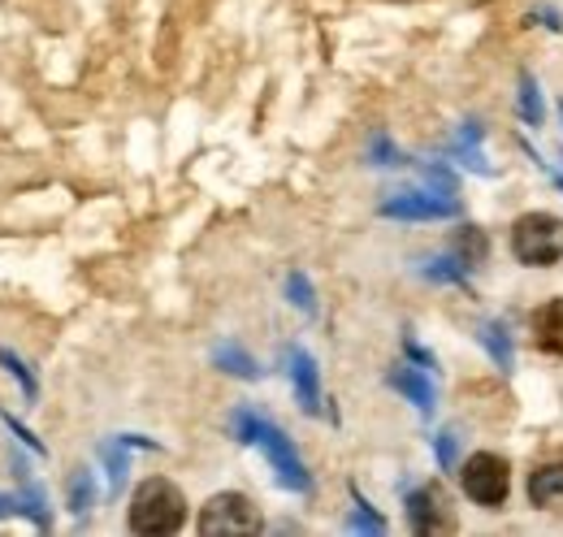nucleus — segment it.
<instances>
[{
	"label": "nucleus",
	"instance_id": "obj_1",
	"mask_svg": "<svg viewBox=\"0 0 563 537\" xmlns=\"http://www.w3.org/2000/svg\"><path fill=\"white\" fill-rule=\"evenodd\" d=\"M230 429H234L239 442H256V447L269 456V464H274V472H278V481L286 485V490H295V494H308V490H312V476H308V469H303L299 451L290 447V438L282 434L278 425H269L265 416L239 407V412L230 416Z\"/></svg>",
	"mask_w": 563,
	"mask_h": 537
},
{
	"label": "nucleus",
	"instance_id": "obj_2",
	"mask_svg": "<svg viewBox=\"0 0 563 537\" xmlns=\"http://www.w3.org/2000/svg\"><path fill=\"white\" fill-rule=\"evenodd\" d=\"M187 520V498L174 481L165 476H147L135 498H131V529L143 537H165V534H178Z\"/></svg>",
	"mask_w": 563,
	"mask_h": 537
},
{
	"label": "nucleus",
	"instance_id": "obj_3",
	"mask_svg": "<svg viewBox=\"0 0 563 537\" xmlns=\"http://www.w3.org/2000/svg\"><path fill=\"white\" fill-rule=\"evenodd\" d=\"M511 256L529 268H551L563 256V217L555 212H525L511 226Z\"/></svg>",
	"mask_w": 563,
	"mask_h": 537
},
{
	"label": "nucleus",
	"instance_id": "obj_4",
	"mask_svg": "<svg viewBox=\"0 0 563 537\" xmlns=\"http://www.w3.org/2000/svg\"><path fill=\"white\" fill-rule=\"evenodd\" d=\"M200 534L205 537H247V534H261V512L247 494H217L205 503L200 512Z\"/></svg>",
	"mask_w": 563,
	"mask_h": 537
},
{
	"label": "nucleus",
	"instance_id": "obj_5",
	"mask_svg": "<svg viewBox=\"0 0 563 537\" xmlns=\"http://www.w3.org/2000/svg\"><path fill=\"white\" fill-rule=\"evenodd\" d=\"M460 481H464V494H468L473 503H482V507H503L507 494H511V469H507V460L494 456V451L468 456L464 469H460Z\"/></svg>",
	"mask_w": 563,
	"mask_h": 537
},
{
	"label": "nucleus",
	"instance_id": "obj_6",
	"mask_svg": "<svg viewBox=\"0 0 563 537\" xmlns=\"http://www.w3.org/2000/svg\"><path fill=\"white\" fill-rule=\"evenodd\" d=\"M382 217H395V221H446V217H460V200L455 196H438V191H404V196H390L382 200Z\"/></svg>",
	"mask_w": 563,
	"mask_h": 537
},
{
	"label": "nucleus",
	"instance_id": "obj_7",
	"mask_svg": "<svg viewBox=\"0 0 563 537\" xmlns=\"http://www.w3.org/2000/svg\"><path fill=\"white\" fill-rule=\"evenodd\" d=\"M408 520L417 534H451L455 529V516H451V503L438 485H421L408 494Z\"/></svg>",
	"mask_w": 563,
	"mask_h": 537
},
{
	"label": "nucleus",
	"instance_id": "obj_8",
	"mask_svg": "<svg viewBox=\"0 0 563 537\" xmlns=\"http://www.w3.org/2000/svg\"><path fill=\"white\" fill-rule=\"evenodd\" d=\"M286 364H290V382H295V399L308 416L321 412V377H317V360L303 351V347H290L286 351Z\"/></svg>",
	"mask_w": 563,
	"mask_h": 537
},
{
	"label": "nucleus",
	"instance_id": "obj_9",
	"mask_svg": "<svg viewBox=\"0 0 563 537\" xmlns=\"http://www.w3.org/2000/svg\"><path fill=\"white\" fill-rule=\"evenodd\" d=\"M533 342L547 355H563V299H547L533 313Z\"/></svg>",
	"mask_w": 563,
	"mask_h": 537
},
{
	"label": "nucleus",
	"instance_id": "obj_10",
	"mask_svg": "<svg viewBox=\"0 0 563 537\" xmlns=\"http://www.w3.org/2000/svg\"><path fill=\"white\" fill-rule=\"evenodd\" d=\"M390 386L399 391V395H408V399L417 403L421 412L433 407V382L424 377V369H412V364H399L395 373H390Z\"/></svg>",
	"mask_w": 563,
	"mask_h": 537
},
{
	"label": "nucleus",
	"instance_id": "obj_11",
	"mask_svg": "<svg viewBox=\"0 0 563 537\" xmlns=\"http://www.w3.org/2000/svg\"><path fill=\"white\" fill-rule=\"evenodd\" d=\"M529 498H533V507H551L555 498H563V460L560 464H542L529 476Z\"/></svg>",
	"mask_w": 563,
	"mask_h": 537
},
{
	"label": "nucleus",
	"instance_id": "obj_12",
	"mask_svg": "<svg viewBox=\"0 0 563 537\" xmlns=\"http://www.w3.org/2000/svg\"><path fill=\"white\" fill-rule=\"evenodd\" d=\"M212 360H217V369H221V373H234V377H243V382L261 377V364H256L239 342H221V347L212 351Z\"/></svg>",
	"mask_w": 563,
	"mask_h": 537
},
{
	"label": "nucleus",
	"instance_id": "obj_13",
	"mask_svg": "<svg viewBox=\"0 0 563 537\" xmlns=\"http://www.w3.org/2000/svg\"><path fill=\"white\" fill-rule=\"evenodd\" d=\"M482 347H486V351H490L494 355V364H498V369H511V364H516V351H511V338L503 335V326H498V321H486V326H482Z\"/></svg>",
	"mask_w": 563,
	"mask_h": 537
},
{
	"label": "nucleus",
	"instance_id": "obj_14",
	"mask_svg": "<svg viewBox=\"0 0 563 537\" xmlns=\"http://www.w3.org/2000/svg\"><path fill=\"white\" fill-rule=\"evenodd\" d=\"M520 118L529 127H542V91H538L533 74H520Z\"/></svg>",
	"mask_w": 563,
	"mask_h": 537
},
{
	"label": "nucleus",
	"instance_id": "obj_15",
	"mask_svg": "<svg viewBox=\"0 0 563 537\" xmlns=\"http://www.w3.org/2000/svg\"><path fill=\"white\" fill-rule=\"evenodd\" d=\"M91 503H96V476H91L87 469H78L70 476V512H78V516H82Z\"/></svg>",
	"mask_w": 563,
	"mask_h": 537
},
{
	"label": "nucleus",
	"instance_id": "obj_16",
	"mask_svg": "<svg viewBox=\"0 0 563 537\" xmlns=\"http://www.w3.org/2000/svg\"><path fill=\"white\" fill-rule=\"evenodd\" d=\"M424 277H433V282H468V265L460 256H438V261L424 265Z\"/></svg>",
	"mask_w": 563,
	"mask_h": 537
},
{
	"label": "nucleus",
	"instance_id": "obj_17",
	"mask_svg": "<svg viewBox=\"0 0 563 537\" xmlns=\"http://www.w3.org/2000/svg\"><path fill=\"white\" fill-rule=\"evenodd\" d=\"M286 295H290V304H295L299 313H308V317L317 313V295H312V282H308L303 273H290V277H286Z\"/></svg>",
	"mask_w": 563,
	"mask_h": 537
},
{
	"label": "nucleus",
	"instance_id": "obj_18",
	"mask_svg": "<svg viewBox=\"0 0 563 537\" xmlns=\"http://www.w3.org/2000/svg\"><path fill=\"white\" fill-rule=\"evenodd\" d=\"M352 529H360V534H386V520L355 494V512H352Z\"/></svg>",
	"mask_w": 563,
	"mask_h": 537
},
{
	"label": "nucleus",
	"instance_id": "obj_19",
	"mask_svg": "<svg viewBox=\"0 0 563 537\" xmlns=\"http://www.w3.org/2000/svg\"><path fill=\"white\" fill-rule=\"evenodd\" d=\"M0 364H4V369H9V373H13L18 382H22V395H26V399H35V395H40V386H35L31 369H26V364H22V360H18L13 351H4V347H0Z\"/></svg>",
	"mask_w": 563,
	"mask_h": 537
},
{
	"label": "nucleus",
	"instance_id": "obj_20",
	"mask_svg": "<svg viewBox=\"0 0 563 537\" xmlns=\"http://www.w3.org/2000/svg\"><path fill=\"white\" fill-rule=\"evenodd\" d=\"M460 252H464V265H482L486 261V234L482 230H464L460 234Z\"/></svg>",
	"mask_w": 563,
	"mask_h": 537
},
{
	"label": "nucleus",
	"instance_id": "obj_21",
	"mask_svg": "<svg viewBox=\"0 0 563 537\" xmlns=\"http://www.w3.org/2000/svg\"><path fill=\"white\" fill-rule=\"evenodd\" d=\"M122 447H126V442H122ZM122 447H113V442L104 447V464H109V481H113V490L126 481V469H131V460H126V451H122Z\"/></svg>",
	"mask_w": 563,
	"mask_h": 537
},
{
	"label": "nucleus",
	"instance_id": "obj_22",
	"mask_svg": "<svg viewBox=\"0 0 563 537\" xmlns=\"http://www.w3.org/2000/svg\"><path fill=\"white\" fill-rule=\"evenodd\" d=\"M368 156H373V165H404L399 147H395L386 134H373V147H368Z\"/></svg>",
	"mask_w": 563,
	"mask_h": 537
},
{
	"label": "nucleus",
	"instance_id": "obj_23",
	"mask_svg": "<svg viewBox=\"0 0 563 537\" xmlns=\"http://www.w3.org/2000/svg\"><path fill=\"white\" fill-rule=\"evenodd\" d=\"M433 451H438V464L442 469H455V434H438L433 438Z\"/></svg>",
	"mask_w": 563,
	"mask_h": 537
},
{
	"label": "nucleus",
	"instance_id": "obj_24",
	"mask_svg": "<svg viewBox=\"0 0 563 537\" xmlns=\"http://www.w3.org/2000/svg\"><path fill=\"white\" fill-rule=\"evenodd\" d=\"M4 425H9V429H13V438H22V442H26L31 451H44V442H40V438H35V434H31L26 425H18V420H13L9 412H4Z\"/></svg>",
	"mask_w": 563,
	"mask_h": 537
},
{
	"label": "nucleus",
	"instance_id": "obj_25",
	"mask_svg": "<svg viewBox=\"0 0 563 537\" xmlns=\"http://www.w3.org/2000/svg\"><path fill=\"white\" fill-rule=\"evenodd\" d=\"M533 18H542L551 31H563V22H560V13H555V9H542V13H533Z\"/></svg>",
	"mask_w": 563,
	"mask_h": 537
},
{
	"label": "nucleus",
	"instance_id": "obj_26",
	"mask_svg": "<svg viewBox=\"0 0 563 537\" xmlns=\"http://www.w3.org/2000/svg\"><path fill=\"white\" fill-rule=\"evenodd\" d=\"M560 113H563V105H560Z\"/></svg>",
	"mask_w": 563,
	"mask_h": 537
}]
</instances>
